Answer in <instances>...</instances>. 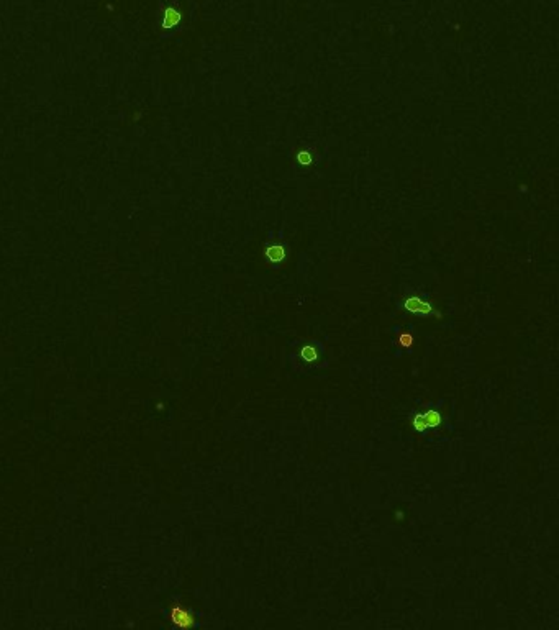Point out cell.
I'll return each mask as SVG.
<instances>
[{"instance_id":"cell-6","label":"cell","mask_w":559,"mask_h":630,"mask_svg":"<svg viewBox=\"0 0 559 630\" xmlns=\"http://www.w3.org/2000/svg\"><path fill=\"white\" fill-rule=\"evenodd\" d=\"M302 356L305 358L307 361H313L316 358V350L313 346H305L302 350Z\"/></svg>"},{"instance_id":"cell-1","label":"cell","mask_w":559,"mask_h":630,"mask_svg":"<svg viewBox=\"0 0 559 630\" xmlns=\"http://www.w3.org/2000/svg\"><path fill=\"white\" fill-rule=\"evenodd\" d=\"M441 423V415L436 412V410H428L425 414H420L413 419V427L418 430V432H423L426 428H433Z\"/></svg>"},{"instance_id":"cell-8","label":"cell","mask_w":559,"mask_h":630,"mask_svg":"<svg viewBox=\"0 0 559 630\" xmlns=\"http://www.w3.org/2000/svg\"><path fill=\"white\" fill-rule=\"evenodd\" d=\"M412 341H413L412 335L403 333V335L400 336V345H402V346H410V345H412Z\"/></svg>"},{"instance_id":"cell-4","label":"cell","mask_w":559,"mask_h":630,"mask_svg":"<svg viewBox=\"0 0 559 630\" xmlns=\"http://www.w3.org/2000/svg\"><path fill=\"white\" fill-rule=\"evenodd\" d=\"M266 253H268V258L271 261H274V263H279V261H282L285 258L284 246H271V248H268V251Z\"/></svg>"},{"instance_id":"cell-3","label":"cell","mask_w":559,"mask_h":630,"mask_svg":"<svg viewBox=\"0 0 559 630\" xmlns=\"http://www.w3.org/2000/svg\"><path fill=\"white\" fill-rule=\"evenodd\" d=\"M172 622H176L177 625H182V627H185V625H190V623L194 622V619H192L190 614H187V612H185V610L174 609V610H172Z\"/></svg>"},{"instance_id":"cell-7","label":"cell","mask_w":559,"mask_h":630,"mask_svg":"<svg viewBox=\"0 0 559 630\" xmlns=\"http://www.w3.org/2000/svg\"><path fill=\"white\" fill-rule=\"evenodd\" d=\"M297 159H299V163H302V164H310V163H312V156H310L308 153H300Z\"/></svg>"},{"instance_id":"cell-5","label":"cell","mask_w":559,"mask_h":630,"mask_svg":"<svg viewBox=\"0 0 559 630\" xmlns=\"http://www.w3.org/2000/svg\"><path fill=\"white\" fill-rule=\"evenodd\" d=\"M179 20H181V15L177 14L176 10H172V9H169L166 12V15H164V27H174V25H176Z\"/></svg>"},{"instance_id":"cell-2","label":"cell","mask_w":559,"mask_h":630,"mask_svg":"<svg viewBox=\"0 0 559 630\" xmlns=\"http://www.w3.org/2000/svg\"><path fill=\"white\" fill-rule=\"evenodd\" d=\"M405 309L407 310H410V312H417V314H423V315H428V314H431V307H430V304L428 302H423V301H420V299H417V297H412V299H407L405 301Z\"/></svg>"}]
</instances>
